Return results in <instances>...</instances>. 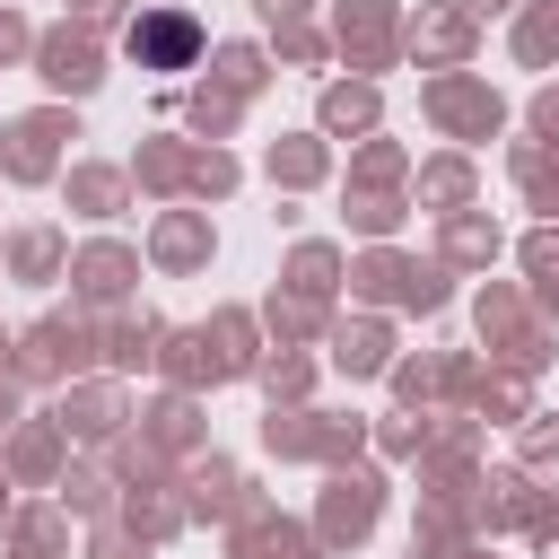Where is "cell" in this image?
Listing matches in <instances>:
<instances>
[{
  "instance_id": "1",
  "label": "cell",
  "mask_w": 559,
  "mask_h": 559,
  "mask_svg": "<svg viewBox=\"0 0 559 559\" xmlns=\"http://www.w3.org/2000/svg\"><path fill=\"white\" fill-rule=\"evenodd\" d=\"M140 52H148V61H183V52H192V26H183V17H148V26H140Z\"/></svg>"
}]
</instances>
